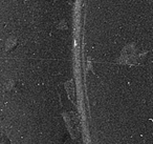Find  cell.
<instances>
[{"label":"cell","mask_w":153,"mask_h":144,"mask_svg":"<svg viewBox=\"0 0 153 144\" xmlns=\"http://www.w3.org/2000/svg\"><path fill=\"white\" fill-rule=\"evenodd\" d=\"M147 56L148 52L140 51L135 44H129L124 49L119 62L129 65H140L144 63V61L147 59Z\"/></svg>","instance_id":"obj_1"},{"label":"cell","mask_w":153,"mask_h":144,"mask_svg":"<svg viewBox=\"0 0 153 144\" xmlns=\"http://www.w3.org/2000/svg\"><path fill=\"white\" fill-rule=\"evenodd\" d=\"M19 88V82L17 80H9L5 85V91L7 93H16Z\"/></svg>","instance_id":"obj_2"},{"label":"cell","mask_w":153,"mask_h":144,"mask_svg":"<svg viewBox=\"0 0 153 144\" xmlns=\"http://www.w3.org/2000/svg\"><path fill=\"white\" fill-rule=\"evenodd\" d=\"M18 44V40L15 37H10L5 42V51L7 52H12Z\"/></svg>","instance_id":"obj_3"},{"label":"cell","mask_w":153,"mask_h":144,"mask_svg":"<svg viewBox=\"0 0 153 144\" xmlns=\"http://www.w3.org/2000/svg\"><path fill=\"white\" fill-rule=\"evenodd\" d=\"M1 143H2V144H10V141L5 137H3L2 138V142H1Z\"/></svg>","instance_id":"obj_4"},{"label":"cell","mask_w":153,"mask_h":144,"mask_svg":"<svg viewBox=\"0 0 153 144\" xmlns=\"http://www.w3.org/2000/svg\"><path fill=\"white\" fill-rule=\"evenodd\" d=\"M149 1H152V0H149Z\"/></svg>","instance_id":"obj_5"}]
</instances>
